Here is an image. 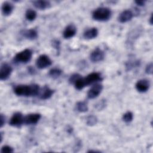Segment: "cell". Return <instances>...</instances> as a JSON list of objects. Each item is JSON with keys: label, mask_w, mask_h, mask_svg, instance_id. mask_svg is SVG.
Wrapping results in <instances>:
<instances>
[{"label": "cell", "mask_w": 153, "mask_h": 153, "mask_svg": "<svg viewBox=\"0 0 153 153\" xmlns=\"http://www.w3.org/2000/svg\"><path fill=\"white\" fill-rule=\"evenodd\" d=\"M40 90L39 86L36 84L30 85H18L14 89V93L19 96H35L38 95Z\"/></svg>", "instance_id": "1"}, {"label": "cell", "mask_w": 153, "mask_h": 153, "mask_svg": "<svg viewBox=\"0 0 153 153\" xmlns=\"http://www.w3.org/2000/svg\"><path fill=\"white\" fill-rule=\"evenodd\" d=\"M111 16V10L108 7L97 8L92 13L93 19L99 22L108 21L110 19Z\"/></svg>", "instance_id": "2"}, {"label": "cell", "mask_w": 153, "mask_h": 153, "mask_svg": "<svg viewBox=\"0 0 153 153\" xmlns=\"http://www.w3.org/2000/svg\"><path fill=\"white\" fill-rule=\"evenodd\" d=\"M32 57V51L29 48H26L24 50L19 52L14 57L15 62L21 63H26L29 62Z\"/></svg>", "instance_id": "3"}, {"label": "cell", "mask_w": 153, "mask_h": 153, "mask_svg": "<svg viewBox=\"0 0 153 153\" xmlns=\"http://www.w3.org/2000/svg\"><path fill=\"white\" fill-rule=\"evenodd\" d=\"M102 80V77L100 73L99 72H92L85 78H82V81L84 84V86H88L93 84H96L99 81Z\"/></svg>", "instance_id": "4"}, {"label": "cell", "mask_w": 153, "mask_h": 153, "mask_svg": "<svg viewBox=\"0 0 153 153\" xmlns=\"http://www.w3.org/2000/svg\"><path fill=\"white\" fill-rule=\"evenodd\" d=\"M52 61L46 54L40 55L36 60V66L38 69H43L51 66Z\"/></svg>", "instance_id": "5"}, {"label": "cell", "mask_w": 153, "mask_h": 153, "mask_svg": "<svg viewBox=\"0 0 153 153\" xmlns=\"http://www.w3.org/2000/svg\"><path fill=\"white\" fill-rule=\"evenodd\" d=\"M24 116L20 112H15L11 117L9 124L11 126L15 127H20L24 124Z\"/></svg>", "instance_id": "6"}, {"label": "cell", "mask_w": 153, "mask_h": 153, "mask_svg": "<svg viewBox=\"0 0 153 153\" xmlns=\"http://www.w3.org/2000/svg\"><path fill=\"white\" fill-rule=\"evenodd\" d=\"M13 71L12 67L7 63H4L0 68V79L7 80L11 75Z\"/></svg>", "instance_id": "7"}, {"label": "cell", "mask_w": 153, "mask_h": 153, "mask_svg": "<svg viewBox=\"0 0 153 153\" xmlns=\"http://www.w3.org/2000/svg\"><path fill=\"white\" fill-rule=\"evenodd\" d=\"M103 90V85L100 84L96 83L94 84L88 91L87 96L90 99H93L99 96Z\"/></svg>", "instance_id": "8"}, {"label": "cell", "mask_w": 153, "mask_h": 153, "mask_svg": "<svg viewBox=\"0 0 153 153\" xmlns=\"http://www.w3.org/2000/svg\"><path fill=\"white\" fill-rule=\"evenodd\" d=\"M105 58L104 51L99 48H96L93 50L90 55V59L91 62L96 63L102 61Z\"/></svg>", "instance_id": "9"}, {"label": "cell", "mask_w": 153, "mask_h": 153, "mask_svg": "<svg viewBox=\"0 0 153 153\" xmlns=\"http://www.w3.org/2000/svg\"><path fill=\"white\" fill-rule=\"evenodd\" d=\"M41 115L38 113L29 114L24 117V124L26 125L36 124L39 121Z\"/></svg>", "instance_id": "10"}, {"label": "cell", "mask_w": 153, "mask_h": 153, "mask_svg": "<svg viewBox=\"0 0 153 153\" xmlns=\"http://www.w3.org/2000/svg\"><path fill=\"white\" fill-rule=\"evenodd\" d=\"M150 87V82L149 80L146 79H139L135 84L136 89L140 93H145L147 91Z\"/></svg>", "instance_id": "11"}, {"label": "cell", "mask_w": 153, "mask_h": 153, "mask_svg": "<svg viewBox=\"0 0 153 153\" xmlns=\"http://www.w3.org/2000/svg\"><path fill=\"white\" fill-rule=\"evenodd\" d=\"M134 14L130 10H126L123 11L118 16V21L121 23H126L130 21Z\"/></svg>", "instance_id": "12"}, {"label": "cell", "mask_w": 153, "mask_h": 153, "mask_svg": "<svg viewBox=\"0 0 153 153\" xmlns=\"http://www.w3.org/2000/svg\"><path fill=\"white\" fill-rule=\"evenodd\" d=\"M76 31V26L73 24H70L65 28L63 32V36L65 39L71 38L75 35Z\"/></svg>", "instance_id": "13"}, {"label": "cell", "mask_w": 153, "mask_h": 153, "mask_svg": "<svg viewBox=\"0 0 153 153\" xmlns=\"http://www.w3.org/2000/svg\"><path fill=\"white\" fill-rule=\"evenodd\" d=\"M54 90L50 88L48 86L45 85L42 88H40L38 96L42 100H47L50 99L54 93Z\"/></svg>", "instance_id": "14"}, {"label": "cell", "mask_w": 153, "mask_h": 153, "mask_svg": "<svg viewBox=\"0 0 153 153\" xmlns=\"http://www.w3.org/2000/svg\"><path fill=\"white\" fill-rule=\"evenodd\" d=\"M20 34L24 38L29 40H34L38 37V32L35 29L23 30L21 31Z\"/></svg>", "instance_id": "15"}, {"label": "cell", "mask_w": 153, "mask_h": 153, "mask_svg": "<svg viewBox=\"0 0 153 153\" xmlns=\"http://www.w3.org/2000/svg\"><path fill=\"white\" fill-rule=\"evenodd\" d=\"M14 9V6L13 5L7 1L4 2L3 4H2V7H1V11H2V13L4 16H10Z\"/></svg>", "instance_id": "16"}, {"label": "cell", "mask_w": 153, "mask_h": 153, "mask_svg": "<svg viewBox=\"0 0 153 153\" xmlns=\"http://www.w3.org/2000/svg\"><path fill=\"white\" fill-rule=\"evenodd\" d=\"M98 30L96 27H91L87 29L83 33V36L87 39H92L96 38L98 35Z\"/></svg>", "instance_id": "17"}, {"label": "cell", "mask_w": 153, "mask_h": 153, "mask_svg": "<svg viewBox=\"0 0 153 153\" xmlns=\"http://www.w3.org/2000/svg\"><path fill=\"white\" fill-rule=\"evenodd\" d=\"M32 3L33 6L36 8L41 10L49 8L51 7V3L48 1H44V0L35 1H33Z\"/></svg>", "instance_id": "18"}, {"label": "cell", "mask_w": 153, "mask_h": 153, "mask_svg": "<svg viewBox=\"0 0 153 153\" xmlns=\"http://www.w3.org/2000/svg\"><path fill=\"white\" fill-rule=\"evenodd\" d=\"M36 12L34 10L31 8L27 9L25 12V17L28 21L30 22L33 21L36 19Z\"/></svg>", "instance_id": "19"}, {"label": "cell", "mask_w": 153, "mask_h": 153, "mask_svg": "<svg viewBox=\"0 0 153 153\" xmlns=\"http://www.w3.org/2000/svg\"><path fill=\"white\" fill-rule=\"evenodd\" d=\"M76 109L79 112H86L88 110L87 103L83 101H79L76 103Z\"/></svg>", "instance_id": "20"}, {"label": "cell", "mask_w": 153, "mask_h": 153, "mask_svg": "<svg viewBox=\"0 0 153 153\" xmlns=\"http://www.w3.org/2000/svg\"><path fill=\"white\" fill-rule=\"evenodd\" d=\"M62 71L60 69L54 68L49 71L48 75L53 79H57L62 75Z\"/></svg>", "instance_id": "21"}, {"label": "cell", "mask_w": 153, "mask_h": 153, "mask_svg": "<svg viewBox=\"0 0 153 153\" xmlns=\"http://www.w3.org/2000/svg\"><path fill=\"white\" fill-rule=\"evenodd\" d=\"M97 123V118L94 115H91L87 117L86 124L89 126H93L96 124Z\"/></svg>", "instance_id": "22"}, {"label": "cell", "mask_w": 153, "mask_h": 153, "mask_svg": "<svg viewBox=\"0 0 153 153\" xmlns=\"http://www.w3.org/2000/svg\"><path fill=\"white\" fill-rule=\"evenodd\" d=\"M133 114L131 111H127L123 115V120L126 123H130L133 120Z\"/></svg>", "instance_id": "23"}, {"label": "cell", "mask_w": 153, "mask_h": 153, "mask_svg": "<svg viewBox=\"0 0 153 153\" xmlns=\"http://www.w3.org/2000/svg\"><path fill=\"white\" fill-rule=\"evenodd\" d=\"M14 152V149L9 145H4L1 148V153H12Z\"/></svg>", "instance_id": "24"}, {"label": "cell", "mask_w": 153, "mask_h": 153, "mask_svg": "<svg viewBox=\"0 0 153 153\" xmlns=\"http://www.w3.org/2000/svg\"><path fill=\"white\" fill-rule=\"evenodd\" d=\"M81 77V75H79V74H74L70 76L69 79V82L70 84H74L75 82Z\"/></svg>", "instance_id": "25"}, {"label": "cell", "mask_w": 153, "mask_h": 153, "mask_svg": "<svg viewBox=\"0 0 153 153\" xmlns=\"http://www.w3.org/2000/svg\"><path fill=\"white\" fill-rule=\"evenodd\" d=\"M105 106H106V101L105 100H102L97 103V104L96 106V108L100 111L103 109L105 107Z\"/></svg>", "instance_id": "26"}, {"label": "cell", "mask_w": 153, "mask_h": 153, "mask_svg": "<svg viewBox=\"0 0 153 153\" xmlns=\"http://www.w3.org/2000/svg\"><path fill=\"white\" fill-rule=\"evenodd\" d=\"M153 70V65L152 63H150L146 65L145 68V72L148 74H152Z\"/></svg>", "instance_id": "27"}, {"label": "cell", "mask_w": 153, "mask_h": 153, "mask_svg": "<svg viewBox=\"0 0 153 153\" xmlns=\"http://www.w3.org/2000/svg\"><path fill=\"white\" fill-rule=\"evenodd\" d=\"M5 123V117L1 114L0 116V127L2 128Z\"/></svg>", "instance_id": "28"}, {"label": "cell", "mask_w": 153, "mask_h": 153, "mask_svg": "<svg viewBox=\"0 0 153 153\" xmlns=\"http://www.w3.org/2000/svg\"><path fill=\"white\" fill-rule=\"evenodd\" d=\"M53 46L57 50H59L60 49V42L57 40H54L53 41Z\"/></svg>", "instance_id": "29"}, {"label": "cell", "mask_w": 153, "mask_h": 153, "mask_svg": "<svg viewBox=\"0 0 153 153\" xmlns=\"http://www.w3.org/2000/svg\"><path fill=\"white\" fill-rule=\"evenodd\" d=\"M134 2L137 5L140 6V7H142V6L145 5V1H135Z\"/></svg>", "instance_id": "30"}, {"label": "cell", "mask_w": 153, "mask_h": 153, "mask_svg": "<svg viewBox=\"0 0 153 153\" xmlns=\"http://www.w3.org/2000/svg\"><path fill=\"white\" fill-rule=\"evenodd\" d=\"M28 71H29V73H32V74H33V73L35 72L34 69H33L31 66H30V67L28 68Z\"/></svg>", "instance_id": "31"}, {"label": "cell", "mask_w": 153, "mask_h": 153, "mask_svg": "<svg viewBox=\"0 0 153 153\" xmlns=\"http://www.w3.org/2000/svg\"><path fill=\"white\" fill-rule=\"evenodd\" d=\"M152 15L151 14V17H150V18H149V23H150L151 25H152Z\"/></svg>", "instance_id": "32"}, {"label": "cell", "mask_w": 153, "mask_h": 153, "mask_svg": "<svg viewBox=\"0 0 153 153\" xmlns=\"http://www.w3.org/2000/svg\"><path fill=\"white\" fill-rule=\"evenodd\" d=\"M88 152H100V151H93V150H89Z\"/></svg>", "instance_id": "33"}]
</instances>
